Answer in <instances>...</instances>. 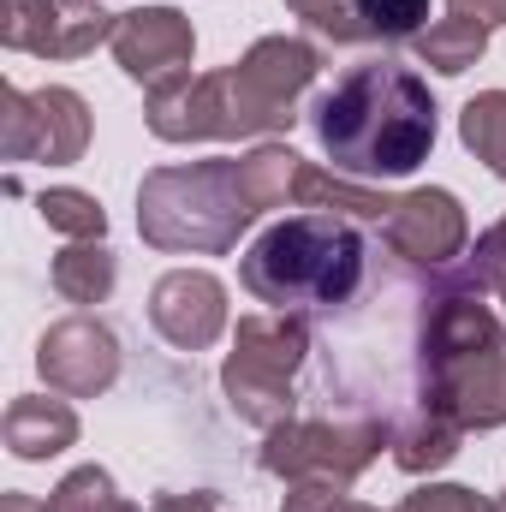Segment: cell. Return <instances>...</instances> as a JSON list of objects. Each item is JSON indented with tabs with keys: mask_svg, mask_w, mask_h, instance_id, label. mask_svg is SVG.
Returning <instances> with one entry per match:
<instances>
[{
	"mask_svg": "<svg viewBox=\"0 0 506 512\" xmlns=\"http://www.w3.org/2000/svg\"><path fill=\"white\" fill-rule=\"evenodd\" d=\"M304 155L286 143H262L251 155H209L185 167H155L137 191V233L155 251L221 256L239 245L262 209L292 203Z\"/></svg>",
	"mask_w": 506,
	"mask_h": 512,
	"instance_id": "obj_1",
	"label": "cell"
},
{
	"mask_svg": "<svg viewBox=\"0 0 506 512\" xmlns=\"http://www.w3.org/2000/svg\"><path fill=\"white\" fill-rule=\"evenodd\" d=\"M322 54L298 36H262L245 60L185 78L173 90L149 96V131L161 143H233V137H262L286 131L298 96L316 84Z\"/></svg>",
	"mask_w": 506,
	"mask_h": 512,
	"instance_id": "obj_2",
	"label": "cell"
},
{
	"mask_svg": "<svg viewBox=\"0 0 506 512\" xmlns=\"http://www.w3.org/2000/svg\"><path fill=\"white\" fill-rule=\"evenodd\" d=\"M310 126L334 173L405 179L435 149V96L417 72L393 60H370V66H352L328 96H316Z\"/></svg>",
	"mask_w": 506,
	"mask_h": 512,
	"instance_id": "obj_3",
	"label": "cell"
},
{
	"mask_svg": "<svg viewBox=\"0 0 506 512\" xmlns=\"http://www.w3.org/2000/svg\"><path fill=\"white\" fill-rule=\"evenodd\" d=\"M245 292L298 316V310H334L358 292L364 280V233L340 215H292L280 227H268L251 245L239 268Z\"/></svg>",
	"mask_w": 506,
	"mask_h": 512,
	"instance_id": "obj_4",
	"label": "cell"
},
{
	"mask_svg": "<svg viewBox=\"0 0 506 512\" xmlns=\"http://www.w3.org/2000/svg\"><path fill=\"white\" fill-rule=\"evenodd\" d=\"M304 352H310L304 316H286V310L280 316H239L221 387L251 429H280L292 417V376H298Z\"/></svg>",
	"mask_w": 506,
	"mask_h": 512,
	"instance_id": "obj_5",
	"label": "cell"
},
{
	"mask_svg": "<svg viewBox=\"0 0 506 512\" xmlns=\"http://www.w3.org/2000/svg\"><path fill=\"white\" fill-rule=\"evenodd\" d=\"M387 447V429L381 423H280L268 429V447H262V471L268 477H286L292 489H334L346 495L370 459Z\"/></svg>",
	"mask_w": 506,
	"mask_h": 512,
	"instance_id": "obj_6",
	"label": "cell"
},
{
	"mask_svg": "<svg viewBox=\"0 0 506 512\" xmlns=\"http://www.w3.org/2000/svg\"><path fill=\"white\" fill-rule=\"evenodd\" d=\"M0 149L6 161H48V167H66L90 149V108L78 90H18L6 84L0 90Z\"/></svg>",
	"mask_w": 506,
	"mask_h": 512,
	"instance_id": "obj_7",
	"label": "cell"
},
{
	"mask_svg": "<svg viewBox=\"0 0 506 512\" xmlns=\"http://www.w3.org/2000/svg\"><path fill=\"white\" fill-rule=\"evenodd\" d=\"M114 24L96 0H0V42L36 60H84L114 42Z\"/></svg>",
	"mask_w": 506,
	"mask_h": 512,
	"instance_id": "obj_8",
	"label": "cell"
},
{
	"mask_svg": "<svg viewBox=\"0 0 506 512\" xmlns=\"http://www.w3.org/2000/svg\"><path fill=\"white\" fill-rule=\"evenodd\" d=\"M114 60L126 66L131 84H143L149 96L155 90H173L191 78V54H197V30L179 6H137L120 12L114 24Z\"/></svg>",
	"mask_w": 506,
	"mask_h": 512,
	"instance_id": "obj_9",
	"label": "cell"
},
{
	"mask_svg": "<svg viewBox=\"0 0 506 512\" xmlns=\"http://www.w3.org/2000/svg\"><path fill=\"white\" fill-rule=\"evenodd\" d=\"M36 370L60 399H96L120 376V340L102 322H90V316H66V322H54L42 334Z\"/></svg>",
	"mask_w": 506,
	"mask_h": 512,
	"instance_id": "obj_10",
	"label": "cell"
},
{
	"mask_svg": "<svg viewBox=\"0 0 506 512\" xmlns=\"http://www.w3.org/2000/svg\"><path fill=\"white\" fill-rule=\"evenodd\" d=\"M149 322L167 346L203 352L227 334V286L209 268H173L149 292Z\"/></svg>",
	"mask_w": 506,
	"mask_h": 512,
	"instance_id": "obj_11",
	"label": "cell"
},
{
	"mask_svg": "<svg viewBox=\"0 0 506 512\" xmlns=\"http://www.w3.org/2000/svg\"><path fill=\"white\" fill-rule=\"evenodd\" d=\"M417 405L447 411L459 429H501L506 423V352H477V358L429 364Z\"/></svg>",
	"mask_w": 506,
	"mask_h": 512,
	"instance_id": "obj_12",
	"label": "cell"
},
{
	"mask_svg": "<svg viewBox=\"0 0 506 512\" xmlns=\"http://www.w3.org/2000/svg\"><path fill=\"white\" fill-rule=\"evenodd\" d=\"M381 233H387V245L399 256H411V262H423V268H447L453 256L465 251V233H471V227H465V209H459L453 191L423 185V191L393 197Z\"/></svg>",
	"mask_w": 506,
	"mask_h": 512,
	"instance_id": "obj_13",
	"label": "cell"
},
{
	"mask_svg": "<svg viewBox=\"0 0 506 512\" xmlns=\"http://www.w3.org/2000/svg\"><path fill=\"white\" fill-rule=\"evenodd\" d=\"M12 459H54L78 441V411L66 399H42V393H24L6 405V423H0Z\"/></svg>",
	"mask_w": 506,
	"mask_h": 512,
	"instance_id": "obj_14",
	"label": "cell"
},
{
	"mask_svg": "<svg viewBox=\"0 0 506 512\" xmlns=\"http://www.w3.org/2000/svg\"><path fill=\"white\" fill-rule=\"evenodd\" d=\"M459 435H465V429H459L447 411L417 405V411H411V423H399V429H393V465H399L405 477L441 471V465L459 453Z\"/></svg>",
	"mask_w": 506,
	"mask_h": 512,
	"instance_id": "obj_15",
	"label": "cell"
},
{
	"mask_svg": "<svg viewBox=\"0 0 506 512\" xmlns=\"http://www.w3.org/2000/svg\"><path fill=\"white\" fill-rule=\"evenodd\" d=\"M292 203H298V209H322V215L346 209V215H364V221H387V209H393V197L364 191V185H352L346 173H334V167H310V161L298 167Z\"/></svg>",
	"mask_w": 506,
	"mask_h": 512,
	"instance_id": "obj_16",
	"label": "cell"
},
{
	"mask_svg": "<svg viewBox=\"0 0 506 512\" xmlns=\"http://www.w3.org/2000/svg\"><path fill=\"white\" fill-rule=\"evenodd\" d=\"M48 280H54V292L66 304H102L114 292V280H120V262H114V251L102 239H84V245H66V251L54 256Z\"/></svg>",
	"mask_w": 506,
	"mask_h": 512,
	"instance_id": "obj_17",
	"label": "cell"
},
{
	"mask_svg": "<svg viewBox=\"0 0 506 512\" xmlns=\"http://www.w3.org/2000/svg\"><path fill=\"white\" fill-rule=\"evenodd\" d=\"M483 48H489V24H477V18H459V12H447L441 24H423L417 36H411V54L423 60V66H435V72H465V66H477L483 60Z\"/></svg>",
	"mask_w": 506,
	"mask_h": 512,
	"instance_id": "obj_18",
	"label": "cell"
},
{
	"mask_svg": "<svg viewBox=\"0 0 506 512\" xmlns=\"http://www.w3.org/2000/svg\"><path fill=\"white\" fill-rule=\"evenodd\" d=\"M459 137H465V149H471L495 179H506V90L471 96L465 114H459Z\"/></svg>",
	"mask_w": 506,
	"mask_h": 512,
	"instance_id": "obj_19",
	"label": "cell"
},
{
	"mask_svg": "<svg viewBox=\"0 0 506 512\" xmlns=\"http://www.w3.org/2000/svg\"><path fill=\"white\" fill-rule=\"evenodd\" d=\"M36 209H42V221H48L54 233H66L72 245H84V239H102V233H108L102 203H96L90 191H72V185L42 191V197H36Z\"/></svg>",
	"mask_w": 506,
	"mask_h": 512,
	"instance_id": "obj_20",
	"label": "cell"
},
{
	"mask_svg": "<svg viewBox=\"0 0 506 512\" xmlns=\"http://www.w3.org/2000/svg\"><path fill=\"white\" fill-rule=\"evenodd\" d=\"M364 42H411L429 18V0H352Z\"/></svg>",
	"mask_w": 506,
	"mask_h": 512,
	"instance_id": "obj_21",
	"label": "cell"
},
{
	"mask_svg": "<svg viewBox=\"0 0 506 512\" xmlns=\"http://www.w3.org/2000/svg\"><path fill=\"white\" fill-rule=\"evenodd\" d=\"M48 512H120L114 477H108L102 465H78V471L48 495Z\"/></svg>",
	"mask_w": 506,
	"mask_h": 512,
	"instance_id": "obj_22",
	"label": "cell"
},
{
	"mask_svg": "<svg viewBox=\"0 0 506 512\" xmlns=\"http://www.w3.org/2000/svg\"><path fill=\"white\" fill-rule=\"evenodd\" d=\"M310 30H322V36H334V42H364V30H358V18H352V0H286Z\"/></svg>",
	"mask_w": 506,
	"mask_h": 512,
	"instance_id": "obj_23",
	"label": "cell"
},
{
	"mask_svg": "<svg viewBox=\"0 0 506 512\" xmlns=\"http://www.w3.org/2000/svg\"><path fill=\"white\" fill-rule=\"evenodd\" d=\"M465 268H471V280H477L483 292H495L506 304V221H495V227L477 239V251H471Z\"/></svg>",
	"mask_w": 506,
	"mask_h": 512,
	"instance_id": "obj_24",
	"label": "cell"
},
{
	"mask_svg": "<svg viewBox=\"0 0 506 512\" xmlns=\"http://www.w3.org/2000/svg\"><path fill=\"white\" fill-rule=\"evenodd\" d=\"M399 512H495V501H483L477 489H459V483H423L417 495H405Z\"/></svg>",
	"mask_w": 506,
	"mask_h": 512,
	"instance_id": "obj_25",
	"label": "cell"
},
{
	"mask_svg": "<svg viewBox=\"0 0 506 512\" xmlns=\"http://www.w3.org/2000/svg\"><path fill=\"white\" fill-rule=\"evenodd\" d=\"M447 12H459V18H477V24H506V0H447Z\"/></svg>",
	"mask_w": 506,
	"mask_h": 512,
	"instance_id": "obj_26",
	"label": "cell"
},
{
	"mask_svg": "<svg viewBox=\"0 0 506 512\" xmlns=\"http://www.w3.org/2000/svg\"><path fill=\"white\" fill-rule=\"evenodd\" d=\"M149 512H215V495H161Z\"/></svg>",
	"mask_w": 506,
	"mask_h": 512,
	"instance_id": "obj_27",
	"label": "cell"
},
{
	"mask_svg": "<svg viewBox=\"0 0 506 512\" xmlns=\"http://www.w3.org/2000/svg\"><path fill=\"white\" fill-rule=\"evenodd\" d=\"M0 512H48V501H36V495H0Z\"/></svg>",
	"mask_w": 506,
	"mask_h": 512,
	"instance_id": "obj_28",
	"label": "cell"
},
{
	"mask_svg": "<svg viewBox=\"0 0 506 512\" xmlns=\"http://www.w3.org/2000/svg\"><path fill=\"white\" fill-rule=\"evenodd\" d=\"M346 512H376V507H358V501H352V507H346Z\"/></svg>",
	"mask_w": 506,
	"mask_h": 512,
	"instance_id": "obj_29",
	"label": "cell"
},
{
	"mask_svg": "<svg viewBox=\"0 0 506 512\" xmlns=\"http://www.w3.org/2000/svg\"><path fill=\"white\" fill-rule=\"evenodd\" d=\"M120 512H143V507H131V501H120Z\"/></svg>",
	"mask_w": 506,
	"mask_h": 512,
	"instance_id": "obj_30",
	"label": "cell"
},
{
	"mask_svg": "<svg viewBox=\"0 0 506 512\" xmlns=\"http://www.w3.org/2000/svg\"><path fill=\"white\" fill-rule=\"evenodd\" d=\"M495 512H506V501H495Z\"/></svg>",
	"mask_w": 506,
	"mask_h": 512,
	"instance_id": "obj_31",
	"label": "cell"
}]
</instances>
